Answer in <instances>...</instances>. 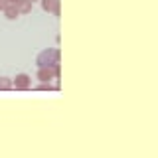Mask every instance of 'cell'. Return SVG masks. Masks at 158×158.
Returning a JSON list of instances; mask_svg holds the SVG:
<instances>
[{
  "label": "cell",
  "mask_w": 158,
  "mask_h": 158,
  "mask_svg": "<svg viewBox=\"0 0 158 158\" xmlns=\"http://www.w3.org/2000/svg\"><path fill=\"white\" fill-rule=\"evenodd\" d=\"M59 59H61V53H59V49H44V52L38 53L36 57V63L38 67H48V65H56V63H59Z\"/></svg>",
  "instance_id": "1"
},
{
  "label": "cell",
  "mask_w": 158,
  "mask_h": 158,
  "mask_svg": "<svg viewBox=\"0 0 158 158\" xmlns=\"http://www.w3.org/2000/svg\"><path fill=\"white\" fill-rule=\"evenodd\" d=\"M32 87V77L28 73H18L16 77L12 79V89H18V91H26V89Z\"/></svg>",
  "instance_id": "2"
},
{
  "label": "cell",
  "mask_w": 158,
  "mask_h": 158,
  "mask_svg": "<svg viewBox=\"0 0 158 158\" xmlns=\"http://www.w3.org/2000/svg\"><path fill=\"white\" fill-rule=\"evenodd\" d=\"M42 2V10L44 12H52L59 16V0H40Z\"/></svg>",
  "instance_id": "3"
},
{
  "label": "cell",
  "mask_w": 158,
  "mask_h": 158,
  "mask_svg": "<svg viewBox=\"0 0 158 158\" xmlns=\"http://www.w3.org/2000/svg\"><path fill=\"white\" fill-rule=\"evenodd\" d=\"M2 12H4V16H6L8 20H16V18L20 16V12H18V8H16V6H14V4H8V6H6V8H4V10H2Z\"/></svg>",
  "instance_id": "4"
},
{
  "label": "cell",
  "mask_w": 158,
  "mask_h": 158,
  "mask_svg": "<svg viewBox=\"0 0 158 158\" xmlns=\"http://www.w3.org/2000/svg\"><path fill=\"white\" fill-rule=\"evenodd\" d=\"M16 8H18L20 14H30V12H32V2H30V0H22Z\"/></svg>",
  "instance_id": "5"
},
{
  "label": "cell",
  "mask_w": 158,
  "mask_h": 158,
  "mask_svg": "<svg viewBox=\"0 0 158 158\" xmlns=\"http://www.w3.org/2000/svg\"><path fill=\"white\" fill-rule=\"evenodd\" d=\"M10 89H12V79L0 77V91H10Z\"/></svg>",
  "instance_id": "6"
},
{
  "label": "cell",
  "mask_w": 158,
  "mask_h": 158,
  "mask_svg": "<svg viewBox=\"0 0 158 158\" xmlns=\"http://www.w3.org/2000/svg\"><path fill=\"white\" fill-rule=\"evenodd\" d=\"M6 6H8V0H0V12H2Z\"/></svg>",
  "instance_id": "7"
},
{
  "label": "cell",
  "mask_w": 158,
  "mask_h": 158,
  "mask_svg": "<svg viewBox=\"0 0 158 158\" xmlns=\"http://www.w3.org/2000/svg\"><path fill=\"white\" fill-rule=\"evenodd\" d=\"M20 2H22V0H8V4H14V6H18Z\"/></svg>",
  "instance_id": "8"
},
{
  "label": "cell",
  "mask_w": 158,
  "mask_h": 158,
  "mask_svg": "<svg viewBox=\"0 0 158 158\" xmlns=\"http://www.w3.org/2000/svg\"><path fill=\"white\" fill-rule=\"evenodd\" d=\"M30 2H32V4H34V2H38V0H30Z\"/></svg>",
  "instance_id": "9"
}]
</instances>
